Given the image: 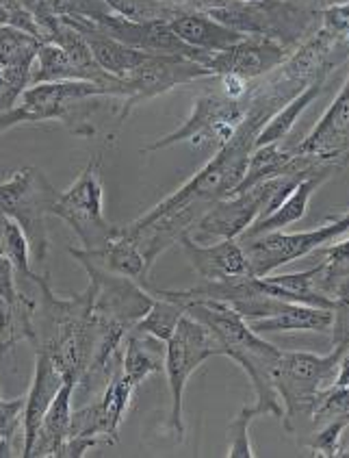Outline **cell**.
Returning <instances> with one entry per match:
<instances>
[{
    "label": "cell",
    "mask_w": 349,
    "mask_h": 458,
    "mask_svg": "<svg viewBox=\"0 0 349 458\" xmlns=\"http://www.w3.org/2000/svg\"><path fill=\"white\" fill-rule=\"evenodd\" d=\"M39 289L35 309V350L54 360L68 383L80 385L87 374L94 352V293L87 284L83 293L59 298L50 287L48 276H35Z\"/></svg>",
    "instance_id": "obj_1"
},
{
    "label": "cell",
    "mask_w": 349,
    "mask_h": 458,
    "mask_svg": "<svg viewBox=\"0 0 349 458\" xmlns=\"http://www.w3.org/2000/svg\"><path fill=\"white\" fill-rule=\"evenodd\" d=\"M187 313L209 326L220 339L221 356L232 359L245 371L254 386V404L262 411V415L282 417L285 409L273 385V371L278 368L282 350L262 339V335L254 333L250 324L226 302H215V300L195 302L187 307Z\"/></svg>",
    "instance_id": "obj_2"
},
{
    "label": "cell",
    "mask_w": 349,
    "mask_h": 458,
    "mask_svg": "<svg viewBox=\"0 0 349 458\" xmlns=\"http://www.w3.org/2000/svg\"><path fill=\"white\" fill-rule=\"evenodd\" d=\"M343 350L332 348L330 354L321 356L315 352H285L282 350L278 368L273 371L278 398L282 402V421L287 432L311 430L312 413L319 400L330 386L337 383L338 363L343 359Z\"/></svg>",
    "instance_id": "obj_3"
},
{
    "label": "cell",
    "mask_w": 349,
    "mask_h": 458,
    "mask_svg": "<svg viewBox=\"0 0 349 458\" xmlns=\"http://www.w3.org/2000/svg\"><path fill=\"white\" fill-rule=\"evenodd\" d=\"M303 178L308 176H273L250 187V190L232 193V196L224 198V200H217L195 222V226L191 228V239H195L200 243L220 242V239H239L256 220L270 216L273 208L280 205L288 193H291L293 187L303 181Z\"/></svg>",
    "instance_id": "obj_4"
},
{
    "label": "cell",
    "mask_w": 349,
    "mask_h": 458,
    "mask_svg": "<svg viewBox=\"0 0 349 458\" xmlns=\"http://www.w3.org/2000/svg\"><path fill=\"white\" fill-rule=\"evenodd\" d=\"M59 191L37 167H22L0 182V211L22 228L30 243V254L44 261L50 248L46 217L53 216Z\"/></svg>",
    "instance_id": "obj_5"
},
{
    "label": "cell",
    "mask_w": 349,
    "mask_h": 458,
    "mask_svg": "<svg viewBox=\"0 0 349 458\" xmlns=\"http://www.w3.org/2000/svg\"><path fill=\"white\" fill-rule=\"evenodd\" d=\"M212 356H221L220 339L206 324L197 322L189 313L180 318L174 335L165 344V376L170 386L171 411L167 426L176 439H185V420H182V395H185L187 383L191 374L200 368L204 360Z\"/></svg>",
    "instance_id": "obj_6"
},
{
    "label": "cell",
    "mask_w": 349,
    "mask_h": 458,
    "mask_svg": "<svg viewBox=\"0 0 349 458\" xmlns=\"http://www.w3.org/2000/svg\"><path fill=\"white\" fill-rule=\"evenodd\" d=\"M247 106H250V91H247L245 98H230L221 89L206 91L195 100L194 111H191L189 118L182 122L180 129L144 146L141 152L163 150L174 144H180V141H189L195 148L211 146V148L220 150L239 129L247 114Z\"/></svg>",
    "instance_id": "obj_7"
},
{
    "label": "cell",
    "mask_w": 349,
    "mask_h": 458,
    "mask_svg": "<svg viewBox=\"0 0 349 458\" xmlns=\"http://www.w3.org/2000/svg\"><path fill=\"white\" fill-rule=\"evenodd\" d=\"M53 216L63 220L80 239L85 250L104 248L118 226L104 217V187L100 181V155L83 167L68 191L59 193Z\"/></svg>",
    "instance_id": "obj_8"
},
{
    "label": "cell",
    "mask_w": 349,
    "mask_h": 458,
    "mask_svg": "<svg viewBox=\"0 0 349 458\" xmlns=\"http://www.w3.org/2000/svg\"><path fill=\"white\" fill-rule=\"evenodd\" d=\"M349 233V211L343 216L330 217V222L312 228V231L302 233H282L271 231L262 233L256 237H239V243L245 250L247 263H250V274L256 278L270 276L280 266L297 261V259L308 257L317 252L332 239Z\"/></svg>",
    "instance_id": "obj_9"
},
{
    "label": "cell",
    "mask_w": 349,
    "mask_h": 458,
    "mask_svg": "<svg viewBox=\"0 0 349 458\" xmlns=\"http://www.w3.org/2000/svg\"><path fill=\"white\" fill-rule=\"evenodd\" d=\"M103 96H111V91L98 83H89V81L29 85L12 109L0 114V133L12 126L29 124V122H72V111L76 106L89 103L91 98H103Z\"/></svg>",
    "instance_id": "obj_10"
},
{
    "label": "cell",
    "mask_w": 349,
    "mask_h": 458,
    "mask_svg": "<svg viewBox=\"0 0 349 458\" xmlns=\"http://www.w3.org/2000/svg\"><path fill=\"white\" fill-rule=\"evenodd\" d=\"M202 79H215V74L194 59L179 57V55H150L148 61H144L139 68L121 79L124 81V98H121L118 124H121L129 118L130 111L144 105L145 100Z\"/></svg>",
    "instance_id": "obj_11"
},
{
    "label": "cell",
    "mask_w": 349,
    "mask_h": 458,
    "mask_svg": "<svg viewBox=\"0 0 349 458\" xmlns=\"http://www.w3.org/2000/svg\"><path fill=\"white\" fill-rule=\"evenodd\" d=\"M137 386L121 374L120 368L106 380L104 394L83 409L72 411L70 437H94L100 444L113 445L120 441V426L133 402Z\"/></svg>",
    "instance_id": "obj_12"
},
{
    "label": "cell",
    "mask_w": 349,
    "mask_h": 458,
    "mask_svg": "<svg viewBox=\"0 0 349 458\" xmlns=\"http://www.w3.org/2000/svg\"><path fill=\"white\" fill-rule=\"evenodd\" d=\"M293 150L332 167L334 172L349 165V76L311 135L293 146Z\"/></svg>",
    "instance_id": "obj_13"
},
{
    "label": "cell",
    "mask_w": 349,
    "mask_h": 458,
    "mask_svg": "<svg viewBox=\"0 0 349 458\" xmlns=\"http://www.w3.org/2000/svg\"><path fill=\"white\" fill-rule=\"evenodd\" d=\"M287 46L276 42L262 35H247L239 44L221 50V53H211L204 59V68H209L215 76H239L243 81H254L261 76L276 72L285 64Z\"/></svg>",
    "instance_id": "obj_14"
},
{
    "label": "cell",
    "mask_w": 349,
    "mask_h": 458,
    "mask_svg": "<svg viewBox=\"0 0 349 458\" xmlns=\"http://www.w3.org/2000/svg\"><path fill=\"white\" fill-rule=\"evenodd\" d=\"M179 243L200 281H230V278L250 276V263L239 239L200 243L191 239L189 233H185Z\"/></svg>",
    "instance_id": "obj_15"
},
{
    "label": "cell",
    "mask_w": 349,
    "mask_h": 458,
    "mask_svg": "<svg viewBox=\"0 0 349 458\" xmlns=\"http://www.w3.org/2000/svg\"><path fill=\"white\" fill-rule=\"evenodd\" d=\"M65 378L61 374L54 360L50 359L46 352L35 354V374L33 383H30L27 395H24V420H22V430H24V445H22V456H30V447L35 444V437H37L39 426H42L44 415L48 413L50 404L57 398L59 389L63 386Z\"/></svg>",
    "instance_id": "obj_16"
},
{
    "label": "cell",
    "mask_w": 349,
    "mask_h": 458,
    "mask_svg": "<svg viewBox=\"0 0 349 458\" xmlns=\"http://www.w3.org/2000/svg\"><path fill=\"white\" fill-rule=\"evenodd\" d=\"M61 20H65L70 27H74L85 39H87L96 64H98L104 72L124 79L126 74H130L135 68H139L144 61L150 59V53L137 50L133 46H126L124 42H120V39L111 38V35H106L104 30L96 27L91 20L74 18V15L72 18H61Z\"/></svg>",
    "instance_id": "obj_17"
},
{
    "label": "cell",
    "mask_w": 349,
    "mask_h": 458,
    "mask_svg": "<svg viewBox=\"0 0 349 458\" xmlns=\"http://www.w3.org/2000/svg\"><path fill=\"white\" fill-rule=\"evenodd\" d=\"M68 252L72 254L74 259H87V261L96 263V266L109 269V272L121 274V276L133 278L145 289H154L150 281V266L145 261L144 252L139 250V246L133 242V239L121 237L118 231H115V237L106 243L104 248H98V250H85V248H68Z\"/></svg>",
    "instance_id": "obj_18"
},
{
    "label": "cell",
    "mask_w": 349,
    "mask_h": 458,
    "mask_svg": "<svg viewBox=\"0 0 349 458\" xmlns=\"http://www.w3.org/2000/svg\"><path fill=\"white\" fill-rule=\"evenodd\" d=\"M321 272L323 263L319 261L315 267L303 269L297 274H278V276L258 278V284L271 298L285 300V302L308 304V307L332 309L334 302L321 292Z\"/></svg>",
    "instance_id": "obj_19"
},
{
    "label": "cell",
    "mask_w": 349,
    "mask_h": 458,
    "mask_svg": "<svg viewBox=\"0 0 349 458\" xmlns=\"http://www.w3.org/2000/svg\"><path fill=\"white\" fill-rule=\"evenodd\" d=\"M170 27L174 29V33L179 35L182 42L189 44L191 48L202 50V53H221V50L230 48V46L239 44L241 39L247 38V35L230 29L209 13L185 12Z\"/></svg>",
    "instance_id": "obj_20"
},
{
    "label": "cell",
    "mask_w": 349,
    "mask_h": 458,
    "mask_svg": "<svg viewBox=\"0 0 349 458\" xmlns=\"http://www.w3.org/2000/svg\"><path fill=\"white\" fill-rule=\"evenodd\" d=\"M76 385L65 380L59 389L57 398L50 404L48 413L44 415L35 444L30 447L29 458H57L61 445L70 437V421H72V394Z\"/></svg>",
    "instance_id": "obj_21"
},
{
    "label": "cell",
    "mask_w": 349,
    "mask_h": 458,
    "mask_svg": "<svg viewBox=\"0 0 349 458\" xmlns=\"http://www.w3.org/2000/svg\"><path fill=\"white\" fill-rule=\"evenodd\" d=\"M165 369V341L130 330L121 348V374L139 386L152 374Z\"/></svg>",
    "instance_id": "obj_22"
},
{
    "label": "cell",
    "mask_w": 349,
    "mask_h": 458,
    "mask_svg": "<svg viewBox=\"0 0 349 458\" xmlns=\"http://www.w3.org/2000/svg\"><path fill=\"white\" fill-rule=\"evenodd\" d=\"M258 335L267 333H330L332 309L308 307L287 302L276 315L256 322H247Z\"/></svg>",
    "instance_id": "obj_23"
},
{
    "label": "cell",
    "mask_w": 349,
    "mask_h": 458,
    "mask_svg": "<svg viewBox=\"0 0 349 458\" xmlns=\"http://www.w3.org/2000/svg\"><path fill=\"white\" fill-rule=\"evenodd\" d=\"M328 176H308L303 181L297 182L293 187L291 193L280 202L270 216L261 217L243 233L241 237H256L262 235V233H271V231H282V228L291 226V224L300 222L308 211V202H311L312 193L317 191V187L326 181Z\"/></svg>",
    "instance_id": "obj_24"
},
{
    "label": "cell",
    "mask_w": 349,
    "mask_h": 458,
    "mask_svg": "<svg viewBox=\"0 0 349 458\" xmlns=\"http://www.w3.org/2000/svg\"><path fill=\"white\" fill-rule=\"evenodd\" d=\"M323 89H326V79H317L312 81L311 85H306L300 94L293 96L285 106H280V109L267 120V124L262 126L261 133L256 135L254 148L265 144H276V141L285 140V137L293 131L295 122L302 118L303 111H306L308 106L315 103L319 96L323 94Z\"/></svg>",
    "instance_id": "obj_25"
},
{
    "label": "cell",
    "mask_w": 349,
    "mask_h": 458,
    "mask_svg": "<svg viewBox=\"0 0 349 458\" xmlns=\"http://www.w3.org/2000/svg\"><path fill=\"white\" fill-rule=\"evenodd\" d=\"M59 81H85V76L59 44L42 42L30 70V85L59 83Z\"/></svg>",
    "instance_id": "obj_26"
},
{
    "label": "cell",
    "mask_w": 349,
    "mask_h": 458,
    "mask_svg": "<svg viewBox=\"0 0 349 458\" xmlns=\"http://www.w3.org/2000/svg\"><path fill=\"white\" fill-rule=\"evenodd\" d=\"M42 39L13 24H0V70H33Z\"/></svg>",
    "instance_id": "obj_27"
},
{
    "label": "cell",
    "mask_w": 349,
    "mask_h": 458,
    "mask_svg": "<svg viewBox=\"0 0 349 458\" xmlns=\"http://www.w3.org/2000/svg\"><path fill=\"white\" fill-rule=\"evenodd\" d=\"M103 3L109 7L111 13L137 24H171L185 13V9L176 7V3H170V0H103Z\"/></svg>",
    "instance_id": "obj_28"
},
{
    "label": "cell",
    "mask_w": 349,
    "mask_h": 458,
    "mask_svg": "<svg viewBox=\"0 0 349 458\" xmlns=\"http://www.w3.org/2000/svg\"><path fill=\"white\" fill-rule=\"evenodd\" d=\"M185 313L187 309L182 307L180 302H176V300L167 296H154V302H152L150 310L135 324V330L152 335V337L165 341L167 344Z\"/></svg>",
    "instance_id": "obj_29"
},
{
    "label": "cell",
    "mask_w": 349,
    "mask_h": 458,
    "mask_svg": "<svg viewBox=\"0 0 349 458\" xmlns=\"http://www.w3.org/2000/svg\"><path fill=\"white\" fill-rule=\"evenodd\" d=\"M347 417H349V385H332L330 389L321 395L315 413H312L311 432L319 430L326 424H332V421H343V424H347Z\"/></svg>",
    "instance_id": "obj_30"
},
{
    "label": "cell",
    "mask_w": 349,
    "mask_h": 458,
    "mask_svg": "<svg viewBox=\"0 0 349 458\" xmlns=\"http://www.w3.org/2000/svg\"><path fill=\"white\" fill-rule=\"evenodd\" d=\"M262 411L256 404L243 406L239 415L228 424V435H230V447H228V456L230 458H252L254 450L250 444V426L256 417H261Z\"/></svg>",
    "instance_id": "obj_31"
},
{
    "label": "cell",
    "mask_w": 349,
    "mask_h": 458,
    "mask_svg": "<svg viewBox=\"0 0 349 458\" xmlns=\"http://www.w3.org/2000/svg\"><path fill=\"white\" fill-rule=\"evenodd\" d=\"M24 395L13 400L0 398V456H12V439L24 420Z\"/></svg>",
    "instance_id": "obj_32"
},
{
    "label": "cell",
    "mask_w": 349,
    "mask_h": 458,
    "mask_svg": "<svg viewBox=\"0 0 349 458\" xmlns=\"http://www.w3.org/2000/svg\"><path fill=\"white\" fill-rule=\"evenodd\" d=\"M347 428L343 421H332V424L321 426V428L312 432V439L308 444L311 454L323 456V458H337L343 456L341 452V432Z\"/></svg>",
    "instance_id": "obj_33"
},
{
    "label": "cell",
    "mask_w": 349,
    "mask_h": 458,
    "mask_svg": "<svg viewBox=\"0 0 349 458\" xmlns=\"http://www.w3.org/2000/svg\"><path fill=\"white\" fill-rule=\"evenodd\" d=\"M48 4L59 18H72L74 15V18L96 20L109 13V7L103 0H48Z\"/></svg>",
    "instance_id": "obj_34"
},
{
    "label": "cell",
    "mask_w": 349,
    "mask_h": 458,
    "mask_svg": "<svg viewBox=\"0 0 349 458\" xmlns=\"http://www.w3.org/2000/svg\"><path fill=\"white\" fill-rule=\"evenodd\" d=\"M321 29L349 44V3L330 4L321 12Z\"/></svg>",
    "instance_id": "obj_35"
},
{
    "label": "cell",
    "mask_w": 349,
    "mask_h": 458,
    "mask_svg": "<svg viewBox=\"0 0 349 458\" xmlns=\"http://www.w3.org/2000/svg\"><path fill=\"white\" fill-rule=\"evenodd\" d=\"M15 269L12 266L7 257L0 254V300L9 304H22L24 300H29V296L20 293L18 284H15Z\"/></svg>",
    "instance_id": "obj_36"
},
{
    "label": "cell",
    "mask_w": 349,
    "mask_h": 458,
    "mask_svg": "<svg viewBox=\"0 0 349 458\" xmlns=\"http://www.w3.org/2000/svg\"><path fill=\"white\" fill-rule=\"evenodd\" d=\"M96 445H100V441L94 437H68L65 444L61 445L57 458H80Z\"/></svg>",
    "instance_id": "obj_37"
},
{
    "label": "cell",
    "mask_w": 349,
    "mask_h": 458,
    "mask_svg": "<svg viewBox=\"0 0 349 458\" xmlns=\"http://www.w3.org/2000/svg\"><path fill=\"white\" fill-rule=\"evenodd\" d=\"M334 385H349V350L343 354L341 363H338V374H337V383Z\"/></svg>",
    "instance_id": "obj_38"
},
{
    "label": "cell",
    "mask_w": 349,
    "mask_h": 458,
    "mask_svg": "<svg viewBox=\"0 0 349 458\" xmlns=\"http://www.w3.org/2000/svg\"><path fill=\"white\" fill-rule=\"evenodd\" d=\"M0 24H13L12 12L7 7H3V4H0Z\"/></svg>",
    "instance_id": "obj_39"
},
{
    "label": "cell",
    "mask_w": 349,
    "mask_h": 458,
    "mask_svg": "<svg viewBox=\"0 0 349 458\" xmlns=\"http://www.w3.org/2000/svg\"><path fill=\"white\" fill-rule=\"evenodd\" d=\"M4 85H9L7 83V81H4V76H3V70H0V88H4ZM12 88H13V85H12ZM20 91V89H18Z\"/></svg>",
    "instance_id": "obj_40"
},
{
    "label": "cell",
    "mask_w": 349,
    "mask_h": 458,
    "mask_svg": "<svg viewBox=\"0 0 349 458\" xmlns=\"http://www.w3.org/2000/svg\"><path fill=\"white\" fill-rule=\"evenodd\" d=\"M343 456H347V458H349V452H345V454H343Z\"/></svg>",
    "instance_id": "obj_41"
}]
</instances>
